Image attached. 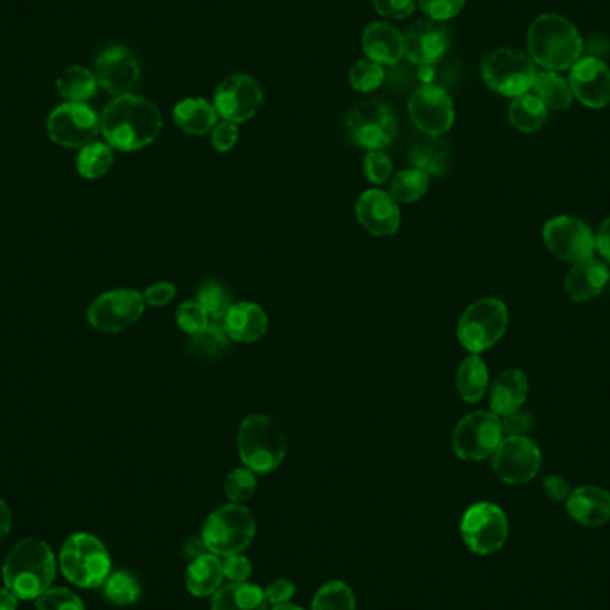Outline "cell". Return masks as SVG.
<instances>
[{
  "instance_id": "836d02e7",
  "label": "cell",
  "mask_w": 610,
  "mask_h": 610,
  "mask_svg": "<svg viewBox=\"0 0 610 610\" xmlns=\"http://www.w3.org/2000/svg\"><path fill=\"white\" fill-rule=\"evenodd\" d=\"M532 90H534L535 97L543 100L548 109H559V111L568 109L574 99L570 82L553 70L538 72Z\"/></svg>"
},
{
  "instance_id": "52a82bcc",
  "label": "cell",
  "mask_w": 610,
  "mask_h": 610,
  "mask_svg": "<svg viewBox=\"0 0 610 610\" xmlns=\"http://www.w3.org/2000/svg\"><path fill=\"white\" fill-rule=\"evenodd\" d=\"M508 305L499 298H482L468 305L457 324V340L472 354L490 351L508 331Z\"/></svg>"
},
{
  "instance_id": "db71d44e",
  "label": "cell",
  "mask_w": 610,
  "mask_h": 610,
  "mask_svg": "<svg viewBox=\"0 0 610 610\" xmlns=\"http://www.w3.org/2000/svg\"><path fill=\"white\" fill-rule=\"evenodd\" d=\"M544 493L553 502H565L571 493L570 482L561 475H548L543 482Z\"/></svg>"
},
{
  "instance_id": "d6a6232c",
  "label": "cell",
  "mask_w": 610,
  "mask_h": 610,
  "mask_svg": "<svg viewBox=\"0 0 610 610\" xmlns=\"http://www.w3.org/2000/svg\"><path fill=\"white\" fill-rule=\"evenodd\" d=\"M56 88L68 102L86 104V100H90L97 94L99 81H97V76L90 72L88 68L68 67L58 77Z\"/></svg>"
},
{
  "instance_id": "5b68a950",
  "label": "cell",
  "mask_w": 610,
  "mask_h": 610,
  "mask_svg": "<svg viewBox=\"0 0 610 610\" xmlns=\"http://www.w3.org/2000/svg\"><path fill=\"white\" fill-rule=\"evenodd\" d=\"M59 565L67 580L82 589L100 588L111 574L108 548L91 534L68 538L59 553Z\"/></svg>"
},
{
  "instance_id": "c3c4849f",
  "label": "cell",
  "mask_w": 610,
  "mask_h": 610,
  "mask_svg": "<svg viewBox=\"0 0 610 610\" xmlns=\"http://www.w3.org/2000/svg\"><path fill=\"white\" fill-rule=\"evenodd\" d=\"M222 568H224L225 579L229 582H248V579H250L252 562L242 553L224 557Z\"/></svg>"
},
{
  "instance_id": "603a6c76",
  "label": "cell",
  "mask_w": 610,
  "mask_h": 610,
  "mask_svg": "<svg viewBox=\"0 0 610 610\" xmlns=\"http://www.w3.org/2000/svg\"><path fill=\"white\" fill-rule=\"evenodd\" d=\"M565 511L580 525H606L610 521V493L598 485H582L571 490Z\"/></svg>"
},
{
  "instance_id": "b9f144b4",
  "label": "cell",
  "mask_w": 610,
  "mask_h": 610,
  "mask_svg": "<svg viewBox=\"0 0 610 610\" xmlns=\"http://www.w3.org/2000/svg\"><path fill=\"white\" fill-rule=\"evenodd\" d=\"M386 79V72L382 65L375 63L372 59H361L352 67L351 85L354 90L361 94H370L381 88L382 82Z\"/></svg>"
},
{
  "instance_id": "7c38bea8",
  "label": "cell",
  "mask_w": 610,
  "mask_h": 610,
  "mask_svg": "<svg viewBox=\"0 0 610 610\" xmlns=\"http://www.w3.org/2000/svg\"><path fill=\"white\" fill-rule=\"evenodd\" d=\"M145 307L144 295L136 289H111L91 302L86 318L100 333L117 334L138 324Z\"/></svg>"
},
{
  "instance_id": "8d00e7d4",
  "label": "cell",
  "mask_w": 610,
  "mask_h": 610,
  "mask_svg": "<svg viewBox=\"0 0 610 610\" xmlns=\"http://www.w3.org/2000/svg\"><path fill=\"white\" fill-rule=\"evenodd\" d=\"M230 337L222 319H211L203 333L189 336V348L203 357H220L229 351Z\"/></svg>"
},
{
  "instance_id": "d6986e66",
  "label": "cell",
  "mask_w": 610,
  "mask_h": 610,
  "mask_svg": "<svg viewBox=\"0 0 610 610\" xmlns=\"http://www.w3.org/2000/svg\"><path fill=\"white\" fill-rule=\"evenodd\" d=\"M97 81L111 95H127L139 81V63L126 47H109L95 61Z\"/></svg>"
},
{
  "instance_id": "83f0119b",
  "label": "cell",
  "mask_w": 610,
  "mask_h": 610,
  "mask_svg": "<svg viewBox=\"0 0 610 610\" xmlns=\"http://www.w3.org/2000/svg\"><path fill=\"white\" fill-rule=\"evenodd\" d=\"M224 579L220 557L206 553L195 561H189L186 570V589L197 598L213 597L222 588Z\"/></svg>"
},
{
  "instance_id": "680465c9",
  "label": "cell",
  "mask_w": 610,
  "mask_h": 610,
  "mask_svg": "<svg viewBox=\"0 0 610 610\" xmlns=\"http://www.w3.org/2000/svg\"><path fill=\"white\" fill-rule=\"evenodd\" d=\"M20 598L11 589H0V610H17Z\"/></svg>"
},
{
  "instance_id": "4316f807",
  "label": "cell",
  "mask_w": 610,
  "mask_h": 610,
  "mask_svg": "<svg viewBox=\"0 0 610 610\" xmlns=\"http://www.w3.org/2000/svg\"><path fill=\"white\" fill-rule=\"evenodd\" d=\"M265 589L248 582H229L211 597V610H268Z\"/></svg>"
},
{
  "instance_id": "7dc6e473",
  "label": "cell",
  "mask_w": 610,
  "mask_h": 610,
  "mask_svg": "<svg viewBox=\"0 0 610 610\" xmlns=\"http://www.w3.org/2000/svg\"><path fill=\"white\" fill-rule=\"evenodd\" d=\"M373 8L382 17L393 20H404L416 10V0H372Z\"/></svg>"
},
{
  "instance_id": "e0dca14e",
  "label": "cell",
  "mask_w": 610,
  "mask_h": 610,
  "mask_svg": "<svg viewBox=\"0 0 610 610\" xmlns=\"http://www.w3.org/2000/svg\"><path fill=\"white\" fill-rule=\"evenodd\" d=\"M409 115L423 135L434 138L449 132L455 121V109L450 95L435 85H425L414 91L409 99Z\"/></svg>"
},
{
  "instance_id": "4dcf8cb0",
  "label": "cell",
  "mask_w": 610,
  "mask_h": 610,
  "mask_svg": "<svg viewBox=\"0 0 610 610\" xmlns=\"http://www.w3.org/2000/svg\"><path fill=\"white\" fill-rule=\"evenodd\" d=\"M455 384H457L459 395L466 404H476L484 399L490 386V370L479 354L468 355L461 363Z\"/></svg>"
},
{
  "instance_id": "f35d334b",
  "label": "cell",
  "mask_w": 610,
  "mask_h": 610,
  "mask_svg": "<svg viewBox=\"0 0 610 610\" xmlns=\"http://www.w3.org/2000/svg\"><path fill=\"white\" fill-rule=\"evenodd\" d=\"M104 594L115 606H132L141 597V586L129 571H115L104 582Z\"/></svg>"
},
{
  "instance_id": "ac0fdd59",
  "label": "cell",
  "mask_w": 610,
  "mask_h": 610,
  "mask_svg": "<svg viewBox=\"0 0 610 610\" xmlns=\"http://www.w3.org/2000/svg\"><path fill=\"white\" fill-rule=\"evenodd\" d=\"M570 86L574 99L586 108L603 109L610 104V68L601 59L580 58L570 68Z\"/></svg>"
},
{
  "instance_id": "9f6ffc18",
  "label": "cell",
  "mask_w": 610,
  "mask_h": 610,
  "mask_svg": "<svg viewBox=\"0 0 610 610\" xmlns=\"http://www.w3.org/2000/svg\"><path fill=\"white\" fill-rule=\"evenodd\" d=\"M597 250L600 256L610 263V216L600 225L597 234Z\"/></svg>"
},
{
  "instance_id": "7402d4cb",
  "label": "cell",
  "mask_w": 610,
  "mask_h": 610,
  "mask_svg": "<svg viewBox=\"0 0 610 610\" xmlns=\"http://www.w3.org/2000/svg\"><path fill=\"white\" fill-rule=\"evenodd\" d=\"M609 283V266L603 260L589 257L571 266L564 278V292L573 302H589L606 292Z\"/></svg>"
},
{
  "instance_id": "f5cc1de1",
  "label": "cell",
  "mask_w": 610,
  "mask_h": 610,
  "mask_svg": "<svg viewBox=\"0 0 610 610\" xmlns=\"http://www.w3.org/2000/svg\"><path fill=\"white\" fill-rule=\"evenodd\" d=\"M532 423H534L532 414L521 409L516 413L502 417L503 432L508 435H525L532 429Z\"/></svg>"
},
{
  "instance_id": "44dd1931",
  "label": "cell",
  "mask_w": 610,
  "mask_h": 610,
  "mask_svg": "<svg viewBox=\"0 0 610 610\" xmlns=\"http://www.w3.org/2000/svg\"><path fill=\"white\" fill-rule=\"evenodd\" d=\"M404 38L405 56L417 67L434 65L449 49V32L443 23L434 20H420L413 23Z\"/></svg>"
},
{
  "instance_id": "6f0895ef",
  "label": "cell",
  "mask_w": 610,
  "mask_h": 610,
  "mask_svg": "<svg viewBox=\"0 0 610 610\" xmlns=\"http://www.w3.org/2000/svg\"><path fill=\"white\" fill-rule=\"evenodd\" d=\"M11 525H13V512L10 505L0 499V543L10 534Z\"/></svg>"
},
{
  "instance_id": "ba28073f",
  "label": "cell",
  "mask_w": 610,
  "mask_h": 610,
  "mask_svg": "<svg viewBox=\"0 0 610 610\" xmlns=\"http://www.w3.org/2000/svg\"><path fill=\"white\" fill-rule=\"evenodd\" d=\"M481 70L488 88L511 99L530 94L538 76L534 59L518 49L493 50L485 56Z\"/></svg>"
},
{
  "instance_id": "cb8c5ba5",
  "label": "cell",
  "mask_w": 610,
  "mask_h": 610,
  "mask_svg": "<svg viewBox=\"0 0 610 610\" xmlns=\"http://www.w3.org/2000/svg\"><path fill=\"white\" fill-rule=\"evenodd\" d=\"M222 322L230 342L236 343L259 342L268 331V315L254 302H236Z\"/></svg>"
},
{
  "instance_id": "8fae6325",
  "label": "cell",
  "mask_w": 610,
  "mask_h": 610,
  "mask_svg": "<svg viewBox=\"0 0 610 610\" xmlns=\"http://www.w3.org/2000/svg\"><path fill=\"white\" fill-rule=\"evenodd\" d=\"M461 535L476 555L499 552L509 538V520L505 512L490 502H479L464 512Z\"/></svg>"
},
{
  "instance_id": "ab89813d",
  "label": "cell",
  "mask_w": 610,
  "mask_h": 610,
  "mask_svg": "<svg viewBox=\"0 0 610 610\" xmlns=\"http://www.w3.org/2000/svg\"><path fill=\"white\" fill-rule=\"evenodd\" d=\"M197 302L211 319H224L234 304L229 289L215 281H209L198 289Z\"/></svg>"
},
{
  "instance_id": "60d3db41",
  "label": "cell",
  "mask_w": 610,
  "mask_h": 610,
  "mask_svg": "<svg viewBox=\"0 0 610 610\" xmlns=\"http://www.w3.org/2000/svg\"><path fill=\"white\" fill-rule=\"evenodd\" d=\"M256 490V473L248 470V468H236L225 479V496L230 500V503L247 502L254 496Z\"/></svg>"
},
{
  "instance_id": "816d5d0a",
  "label": "cell",
  "mask_w": 610,
  "mask_h": 610,
  "mask_svg": "<svg viewBox=\"0 0 610 610\" xmlns=\"http://www.w3.org/2000/svg\"><path fill=\"white\" fill-rule=\"evenodd\" d=\"M265 592L269 606H281V603L292 601V598L295 597L296 588L292 580L278 579L269 583Z\"/></svg>"
},
{
  "instance_id": "11a10c76",
  "label": "cell",
  "mask_w": 610,
  "mask_h": 610,
  "mask_svg": "<svg viewBox=\"0 0 610 610\" xmlns=\"http://www.w3.org/2000/svg\"><path fill=\"white\" fill-rule=\"evenodd\" d=\"M183 553H185L186 559H189V561H195L198 557L209 553V550H207L206 543H204L203 535L200 538L194 535V538L186 539Z\"/></svg>"
},
{
  "instance_id": "d590c367",
  "label": "cell",
  "mask_w": 610,
  "mask_h": 610,
  "mask_svg": "<svg viewBox=\"0 0 610 610\" xmlns=\"http://www.w3.org/2000/svg\"><path fill=\"white\" fill-rule=\"evenodd\" d=\"M429 186H431V176H426L425 171L417 168H411V170L399 171L393 177L390 195L396 203L413 204L425 197Z\"/></svg>"
},
{
  "instance_id": "7a4b0ae2",
  "label": "cell",
  "mask_w": 610,
  "mask_h": 610,
  "mask_svg": "<svg viewBox=\"0 0 610 610\" xmlns=\"http://www.w3.org/2000/svg\"><path fill=\"white\" fill-rule=\"evenodd\" d=\"M6 588L20 600H37L52 588L56 579V559L52 548L41 539H23L14 544L2 568Z\"/></svg>"
},
{
  "instance_id": "d4e9b609",
  "label": "cell",
  "mask_w": 610,
  "mask_h": 610,
  "mask_svg": "<svg viewBox=\"0 0 610 610\" xmlns=\"http://www.w3.org/2000/svg\"><path fill=\"white\" fill-rule=\"evenodd\" d=\"M363 50L378 65H396L405 56V38L391 23L373 22L363 32Z\"/></svg>"
},
{
  "instance_id": "e575fe53",
  "label": "cell",
  "mask_w": 610,
  "mask_h": 610,
  "mask_svg": "<svg viewBox=\"0 0 610 610\" xmlns=\"http://www.w3.org/2000/svg\"><path fill=\"white\" fill-rule=\"evenodd\" d=\"M112 163H115V156H112L111 145L94 141L79 150L76 165L79 176L88 180H97L102 179L111 170Z\"/></svg>"
},
{
  "instance_id": "74e56055",
  "label": "cell",
  "mask_w": 610,
  "mask_h": 610,
  "mask_svg": "<svg viewBox=\"0 0 610 610\" xmlns=\"http://www.w3.org/2000/svg\"><path fill=\"white\" fill-rule=\"evenodd\" d=\"M311 610H355L354 591L343 580L324 583L316 591Z\"/></svg>"
},
{
  "instance_id": "3957f363",
  "label": "cell",
  "mask_w": 610,
  "mask_h": 610,
  "mask_svg": "<svg viewBox=\"0 0 610 610\" xmlns=\"http://www.w3.org/2000/svg\"><path fill=\"white\" fill-rule=\"evenodd\" d=\"M529 56L544 70H570L582 58L583 41L579 31L562 14H541L527 35Z\"/></svg>"
},
{
  "instance_id": "7bdbcfd3",
  "label": "cell",
  "mask_w": 610,
  "mask_h": 610,
  "mask_svg": "<svg viewBox=\"0 0 610 610\" xmlns=\"http://www.w3.org/2000/svg\"><path fill=\"white\" fill-rule=\"evenodd\" d=\"M176 319L180 331L188 334V336L203 333L204 328L211 322V318L198 302H183L179 309H177Z\"/></svg>"
},
{
  "instance_id": "277c9868",
  "label": "cell",
  "mask_w": 610,
  "mask_h": 610,
  "mask_svg": "<svg viewBox=\"0 0 610 610\" xmlns=\"http://www.w3.org/2000/svg\"><path fill=\"white\" fill-rule=\"evenodd\" d=\"M286 435L274 417L250 414L243 420L238 432L242 463L254 473H272L286 457Z\"/></svg>"
},
{
  "instance_id": "1f68e13d",
  "label": "cell",
  "mask_w": 610,
  "mask_h": 610,
  "mask_svg": "<svg viewBox=\"0 0 610 610\" xmlns=\"http://www.w3.org/2000/svg\"><path fill=\"white\" fill-rule=\"evenodd\" d=\"M548 108L534 94L521 95L509 106V121L520 132H535L547 124Z\"/></svg>"
},
{
  "instance_id": "94428289",
  "label": "cell",
  "mask_w": 610,
  "mask_h": 610,
  "mask_svg": "<svg viewBox=\"0 0 610 610\" xmlns=\"http://www.w3.org/2000/svg\"><path fill=\"white\" fill-rule=\"evenodd\" d=\"M272 610H304L302 607L295 606V603H292V601H287V603H281V606H274V609Z\"/></svg>"
},
{
  "instance_id": "681fc988",
  "label": "cell",
  "mask_w": 610,
  "mask_h": 610,
  "mask_svg": "<svg viewBox=\"0 0 610 610\" xmlns=\"http://www.w3.org/2000/svg\"><path fill=\"white\" fill-rule=\"evenodd\" d=\"M238 126L236 124L227 120L220 121L211 130L213 147L218 152H229V150H233L234 145L238 144Z\"/></svg>"
},
{
  "instance_id": "f546056e",
  "label": "cell",
  "mask_w": 610,
  "mask_h": 610,
  "mask_svg": "<svg viewBox=\"0 0 610 610\" xmlns=\"http://www.w3.org/2000/svg\"><path fill=\"white\" fill-rule=\"evenodd\" d=\"M409 159L413 163L414 168L425 171L426 176H443L450 168L452 163V152L449 145L444 144L443 139L426 136L422 141L416 144L409 150Z\"/></svg>"
},
{
  "instance_id": "f6af8a7d",
  "label": "cell",
  "mask_w": 610,
  "mask_h": 610,
  "mask_svg": "<svg viewBox=\"0 0 610 610\" xmlns=\"http://www.w3.org/2000/svg\"><path fill=\"white\" fill-rule=\"evenodd\" d=\"M363 167L372 185H384L393 176V161L384 150H368Z\"/></svg>"
},
{
  "instance_id": "9a60e30c",
  "label": "cell",
  "mask_w": 610,
  "mask_h": 610,
  "mask_svg": "<svg viewBox=\"0 0 610 610\" xmlns=\"http://www.w3.org/2000/svg\"><path fill=\"white\" fill-rule=\"evenodd\" d=\"M541 450L527 435H505L493 453V470L505 484H527L541 470Z\"/></svg>"
},
{
  "instance_id": "2e32d148",
  "label": "cell",
  "mask_w": 610,
  "mask_h": 610,
  "mask_svg": "<svg viewBox=\"0 0 610 610\" xmlns=\"http://www.w3.org/2000/svg\"><path fill=\"white\" fill-rule=\"evenodd\" d=\"M265 95L254 77L238 73L222 81L215 91V106L218 117L233 124H243L256 117L263 106Z\"/></svg>"
},
{
  "instance_id": "ffe728a7",
  "label": "cell",
  "mask_w": 610,
  "mask_h": 610,
  "mask_svg": "<svg viewBox=\"0 0 610 610\" xmlns=\"http://www.w3.org/2000/svg\"><path fill=\"white\" fill-rule=\"evenodd\" d=\"M357 222L368 230L372 236L386 238L393 236L400 229V207L390 191L382 189H368L361 195L355 204Z\"/></svg>"
},
{
  "instance_id": "6da1fadb",
  "label": "cell",
  "mask_w": 610,
  "mask_h": 610,
  "mask_svg": "<svg viewBox=\"0 0 610 610\" xmlns=\"http://www.w3.org/2000/svg\"><path fill=\"white\" fill-rule=\"evenodd\" d=\"M163 117L156 104L138 95H120L104 109L100 132L121 152H136L161 135Z\"/></svg>"
},
{
  "instance_id": "8992f818",
  "label": "cell",
  "mask_w": 610,
  "mask_h": 610,
  "mask_svg": "<svg viewBox=\"0 0 610 610\" xmlns=\"http://www.w3.org/2000/svg\"><path fill=\"white\" fill-rule=\"evenodd\" d=\"M256 538V520L242 503H229L213 511L204 523L203 539L209 553L238 555Z\"/></svg>"
},
{
  "instance_id": "f907efd6",
  "label": "cell",
  "mask_w": 610,
  "mask_h": 610,
  "mask_svg": "<svg viewBox=\"0 0 610 610\" xmlns=\"http://www.w3.org/2000/svg\"><path fill=\"white\" fill-rule=\"evenodd\" d=\"M141 295H144L145 304L150 307H165L176 298L177 287L171 283L152 284Z\"/></svg>"
},
{
  "instance_id": "bcb514c9",
  "label": "cell",
  "mask_w": 610,
  "mask_h": 610,
  "mask_svg": "<svg viewBox=\"0 0 610 610\" xmlns=\"http://www.w3.org/2000/svg\"><path fill=\"white\" fill-rule=\"evenodd\" d=\"M466 0H420V8L429 20L444 22L452 20L463 11Z\"/></svg>"
},
{
  "instance_id": "9c48e42d",
  "label": "cell",
  "mask_w": 610,
  "mask_h": 610,
  "mask_svg": "<svg viewBox=\"0 0 610 610\" xmlns=\"http://www.w3.org/2000/svg\"><path fill=\"white\" fill-rule=\"evenodd\" d=\"M503 437L505 432L502 417L488 411H476L464 416L453 429V452L463 461L479 463L493 457L494 450L499 449Z\"/></svg>"
},
{
  "instance_id": "484cf974",
  "label": "cell",
  "mask_w": 610,
  "mask_h": 610,
  "mask_svg": "<svg viewBox=\"0 0 610 610\" xmlns=\"http://www.w3.org/2000/svg\"><path fill=\"white\" fill-rule=\"evenodd\" d=\"M529 377L521 370H508L493 382L490 391L491 413L503 417L516 413L529 399Z\"/></svg>"
},
{
  "instance_id": "5bb4252c",
  "label": "cell",
  "mask_w": 610,
  "mask_h": 610,
  "mask_svg": "<svg viewBox=\"0 0 610 610\" xmlns=\"http://www.w3.org/2000/svg\"><path fill=\"white\" fill-rule=\"evenodd\" d=\"M47 132L61 147L82 148L99 136L100 118L88 104L65 102L50 112Z\"/></svg>"
},
{
  "instance_id": "4fadbf2b",
  "label": "cell",
  "mask_w": 610,
  "mask_h": 610,
  "mask_svg": "<svg viewBox=\"0 0 610 610\" xmlns=\"http://www.w3.org/2000/svg\"><path fill=\"white\" fill-rule=\"evenodd\" d=\"M544 245L557 259L580 263L597 252V234L586 222L574 216H555L544 224Z\"/></svg>"
},
{
  "instance_id": "ee69618b",
  "label": "cell",
  "mask_w": 610,
  "mask_h": 610,
  "mask_svg": "<svg viewBox=\"0 0 610 610\" xmlns=\"http://www.w3.org/2000/svg\"><path fill=\"white\" fill-rule=\"evenodd\" d=\"M37 610H85V603L70 589L49 588L37 598Z\"/></svg>"
},
{
  "instance_id": "f1b7e54d",
  "label": "cell",
  "mask_w": 610,
  "mask_h": 610,
  "mask_svg": "<svg viewBox=\"0 0 610 610\" xmlns=\"http://www.w3.org/2000/svg\"><path fill=\"white\" fill-rule=\"evenodd\" d=\"M174 121L186 135L204 136L215 129L218 112L206 99H185L174 108Z\"/></svg>"
},
{
  "instance_id": "30bf717a",
  "label": "cell",
  "mask_w": 610,
  "mask_h": 610,
  "mask_svg": "<svg viewBox=\"0 0 610 610\" xmlns=\"http://www.w3.org/2000/svg\"><path fill=\"white\" fill-rule=\"evenodd\" d=\"M345 126L352 141L366 150H384L399 130L395 111L378 100L354 106L346 115Z\"/></svg>"
},
{
  "instance_id": "91938a15",
  "label": "cell",
  "mask_w": 610,
  "mask_h": 610,
  "mask_svg": "<svg viewBox=\"0 0 610 610\" xmlns=\"http://www.w3.org/2000/svg\"><path fill=\"white\" fill-rule=\"evenodd\" d=\"M417 76L422 79L423 85H432V81H434L432 65H420V72H417Z\"/></svg>"
}]
</instances>
